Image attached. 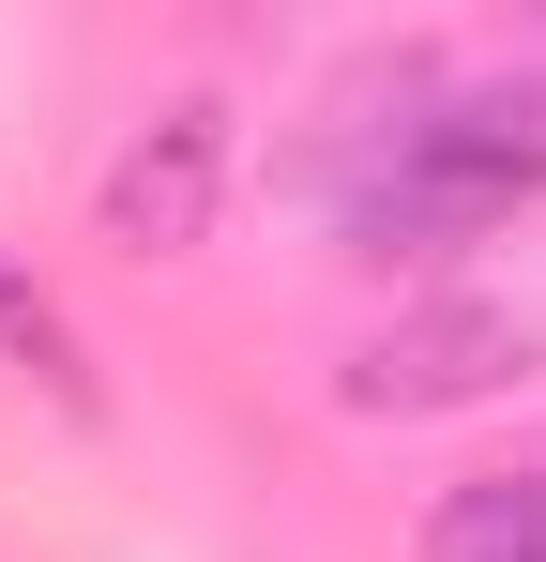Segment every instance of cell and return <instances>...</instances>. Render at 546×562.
I'll list each match as a JSON object with an SVG mask.
<instances>
[{
    "instance_id": "cell-2",
    "label": "cell",
    "mask_w": 546,
    "mask_h": 562,
    "mask_svg": "<svg viewBox=\"0 0 546 562\" xmlns=\"http://www.w3.org/2000/svg\"><path fill=\"white\" fill-rule=\"evenodd\" d=\"M213 183H228V106L182 92L168 122H137V137H122V168H106V244L182 259V244L213 228Z\"/></svg>"
},
{
    "instance_id": "cell-1",
    "label": "cell",
    "mask_w": 546,
    "mask_h": 562,
    "mask_svg": "<svg viewBox=\"0 0 546 562\" xmlns=\"http://www.w3.org/2000/svg\"><path fill=\"white\" fill-rule=\"evenodd\" d=\"M546 198V61L470 92H395V122L334 168V228L364 259H455Z\"/></svg>"
},
{
    "instance_id": "cell-3",
    "label": "cell",
    "mask_w": 546,
    "mask_h": 562,
    "mask_svg": "<svg viewBox=\"0 0 546 562\" xmlns=\"http://www.w3.org/2000/svg\"><path fill=\"white\" fill-rule=\"evenodd\" d=\"M501 380H532V335H516L501 304H425V319H395L350 366V411H470V395H501Z\"/></svg>"
},
{
    "instance_id": "cell-4",
    "label": "cell",
    "mask_w": 546,
    "mask_h": 562,
    "mask_svg": "<svg viewBox=\"0 0 546 562\" xmlns=\"http://www.w3.org/2000/svg\"><path fill=\"white\" fill-rule=\"evenodd\" d=\"M425 562H546V457L441 486V502H425Z\"/></svg>"
},
{
    "instance_id": "cell-5",
    "label": "cell",
    "mask_w": 546,
    "mask_h": 562,
    "mask_svg": "<svg viewBox=\"0 0 546 562\" xmlns=\"http://www.w3.org/2000/svg\"><path fill=\"white\" fill-rule=\"evenodd\" d=\"M0 350H15V366H46L61 395H77V350H61V319H46V304H31L15 274H0Z\"/></svg>"
}]
</instances>
